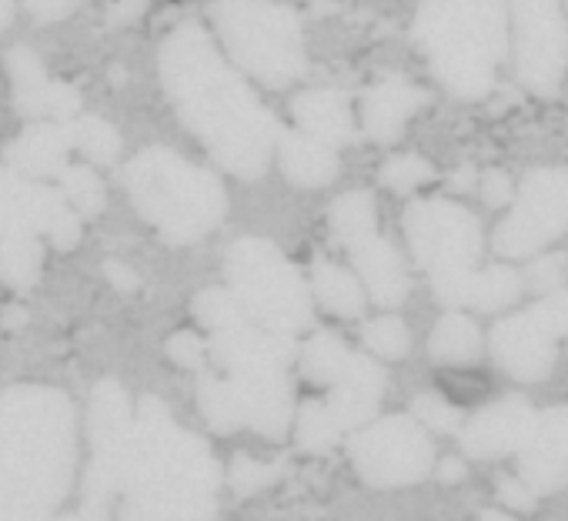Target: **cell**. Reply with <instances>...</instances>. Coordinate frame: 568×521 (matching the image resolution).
<instances>
[{
    "instance_id": "16",
    "label": "cell",
    "mask_w": 568,
    "mask_h": 521,
    "mask_svg": "<svg viewBox=\"0 0 568 521\" xmlns=\"http://www.w3.org/2000/svg\"><path fill=\"white\" fill-rule=\"evenodd\" d=\"M41 272V247L31 234H8L0 244V278L11 285H31Z\"/></svg>"
},
{
    "instance_id": "13",
    "label": "cell",
    "mask_w": 568,
    "mask_h": 521,
    "mask_svg": "<svg viewBox=\"0 0 568 521\" xmlns=\"http://www.w3.org/2000/svg\"><path fill=\"white\" fill-rule=\"evenodd\" d=\"M274 154L284 177L302 187H322L338 174V151L302 131H281Z\"/></svg>"
},
{
    "instance_id": "17",
    "label": "cell",
    "mask_w": 568,
    "mask_h": 521,
    "mask_svg": "<svg viewBox=\"0 0 568 521\" xmlns=\"http://www.w3.org/2000/svg\"><path fill=\"white\" fill-rule=\"evenodd\" d=\"M315 288H318L322 302L338 315H355L362 308V288H358L355 275H348L338 265H318Z\"/></svg>"
},
{
    "instance_id": "10",
    "label": "cell",
    "mask_w": 568,
    "mask_h": 521,
    "mask_svg": "<svg viewBox=\"0 0 568 521\" xmlns=\"http://www.w3.org/2000/svg\"><path fill=\"white\" fill-rule=\"evenodd\" d=\"M425 104H428V94L418 84L405 78H385L365 91L358 121L372 141H395Z\"/></svg>"
},
{
    "instance_id": "7",
    "label": "cell",
    "mask_w": 568,
    "mask_h": 521,
    "mask_svg": "<svg viewBox=\"0 0 568 521\" xmlns=\"http://www.w3.org/2000/svg\"><path fill=\"white\" fill-rule=\"evenodd\" d=\"M565 227H568V171L541 167L525 177L518 211L505 221L498 244L508 254H518Z\"/></svg>"
},
{
    "instance_id": "5",
    "label": "cell",
    "mask_w": 568,
    "mask_h": 521,
    "mask_svg": "<svg viewBox=\"0 0 568 521\" xmlns=\"http://www.w3.org/2000/svg\"><path fill=\"white\" fill-rule=\"evenodd\" d=\"M515 28V64L528 91L551 98L565 78L568 34L558 0H508Z\"/></svg>"
},
{
    "instance_id": "14",
    "label": "cell",
    "mask_w": 568,
    "mask_h": 521,
    "mask_svg": "<svg viewBox=\"0 0 568 521\" xmlns=\"http://www.w3.org/2000/svg\"><path fill=\"white\" fill-rule=\"evenodd\" d=\"M355 257H358V268H362L365 282L372 285V292L382 302H395V298L405 295V275H402V265H398V254L385 241H378V237L358 241Z\"/></svg>"
},
{
    "instance_id": "1",
    "label": "cell",
    "mask_w": 568,
    "mask_h": 521,
    "mask_svg": "<svg viewBox=\"0 0 568 521\" xmlns=\"http://www.w3.org/2000/svg\"><path fill=\"white\" fill-rule=\"evenodd\" d=\"M158 64L181 124L224 171L257 177L277 147L281 124L217 41L201 24H181L164 38Z\"/></svg>"
},
{
    "instance_id": "6",
    "label": "cell",
    "mask_w": 568,
    "mask_h": 521,
    "mask_svg": "<svg viewBox=\"0 0 568 521\" xmlns=\"http://www.w3.org/2000/svg\"><path fill=\"white\" fill-rule=\"evenodd\" d=\"M231 278L241 288V298H247L254 308L274 311V315H305L308 295L292 265L277 254V247L264 241H241L231 254Z\"/></svg>"
},
{
    "instance_id": "12",
    "label": "cell",
    "mask_w": 568,
    "mask_h": 521,
    "mask_svg": "<svg viewBox=\"0 0 568 521\" xmlns=\"http://www.w3.org/2000/svg\"><path fill=\"white\" fill-rule=\"evenodd\" d=\"M292 114L302 134H312L318 141H325L328 147H342L355 137V114L352 104L345 101V94L332 91V88H315V91H302L292 101Z\"/></svg>"
},
{
    "instance_id": "8",
    "label": "cell",
    "mask_w": 568,
    "mask_h": 521,
    "mask_svg": "<svg viewBox=\"0 0 568 521\" xmlns=\"http://www.w3.org/2000/svg\"><path fill=\"white\" fill-rule=\"evenodd\" d=\"M408 237L425 265L458 268L475 254L478 227L468 211L448 201H422L408 207Z\"/></svg>"
},
{
    "instance_id": "2",
    "label": "cell",
    "mask_w": 568,
    "mask_h": 521,
    "mask_svg": "<svg viewBox=\"0 0 568 521\" xmlns=\"http://www.w3.org/2000/svg\"><path fill=\"white\" fill-rule=\"evenodd\" d=\"M415 44L435 78L458 98H485L505 58L501 0H425L415 18Z\"/></svg>"
},
{
    "instance_id": "19",
    "label": "cell",
    "mask_w": 568,
    "mask_h": 521,
    "mask_svg": "<svg viewBox=\"0 0 568 521\" xmlns=\"http://www.w3.org/2000/svg\"><path fill=\"white\" fill-rule=\"evenodd\" d=\"M61 197L68 201V207H74L78 214H98L104 207V184L101 177L78 164V167H64L61 171Z\"/></svg>"
},
{
    "instance_id": "21",
    "label": "cell",
    "mask_w": 568,
    "mask_h": 521,
    "mask_svg": "<svg viewBox=\"0 0 568 521\" xmlns=\"http://www.w3.org/2000/svg\"><path fill=\"white\" fill-rule=\"evenodd\" d=\"M28 4V11L34 14V18H41V21H58V18H64V14H71L81 0H24Z\"/></svg>"
},
{
    "instance_id": "9",
    "label": "cell",
    "mask_w": 568,
    "mask_h": 521,
    "mask_svg": "<svg viewBox=\"0 0 568 521\" xmlns=\"http://www.w3.org/2000/svg\"><path fill=\"white\" fill-rule=\"evenodd\" d=\"M11 84H14V101L18 111L31 121H54L68 124L81 114V98L68 88L48 78L41 58L28 48H14L8 58Z\"/></svg>"
},
{
    "instance_id": "18",
    "label": "cell",
    "mask_w": 568,
    "mask_h": 521,
    "mask_svg": "<svg viewBox=\"0 0 568 521\" xmlns=\"http://www.w3.org/2000/svg\"><path fill=\"white\" fill-rule=\"evenodd\" d=\"M332 224H335V231L348 244H358V241L372 237V227H375V204H372V197L362 194V191L345 194L332 207Z\"/></svg>"
},
{
    "instance_id": "15",
    "label": "cell",
    "mask_w": 568,
    "mask_h": 521,
    "mask_svg": "<svg viewBox=\"0 0 568 521\" xmlns=\"http://www.w3.org/2000/svg\"><path fill=\"white\" fill-rule=\"evenodd\" d=\"M68 127V141L71 147H78L91 164H111L121 151V134L111 121L98 118V114H78L74 121L64 124Z\"/></svg>"
},
{
    "instance_id": "23",
    "label": "cell",
    "mask_w": 568,
    "mask_h": 521,
    "mask_svg": "<svg viewBox=\"0 0 568 521\" xmlns=\"http://www.w3.org/2000/svg\"><path fill=\"white\" fill-rule=\"evenodd\" d=\"M14 21V0H0V31Z\"/></svg>"
},
{
    "instance_id": "22",
    "label": "cell",
    "mask_w": 568,
    "mask_h": 521,
    "mask_svg": "<svg viewBox=\"0 0 568 521\" xmlns=\"http://www.w3.org/2000/svg\"><path fill=\"white\" fill-rule=\"evenodd\" d=\"M481 191H485L488 204H501V201H508V177L501 171H488L481 181Z\"/></svg>"
},
{
    "instance_id": "20",
    "label": "cell",
    "mask_w": 568,
    "mask_h": 521,
    "mask_svg": "<svg viewBox=\"0 0 568 521\" xmlns=\"http://www.w3.org/2000/svg\"><path fill=\"white\" fill-rule=\"evenodd\" d=\"M432 177H435L432 164L422 161V157H415V154L392 157V161L385 164V171H382V181H385L388 187H395V191H412V187H418V184H425V181H432Z\"/></svg>"
},
{
    "instance_id": "3",
    "label": "cell",
    "mask_w": 568,
    "mask_h": 521,
    "mask_svg": "<svg viewBox=\"0 0 568 521\" xmlns=\"http://www.w3.org/2000/svg\"><path fill=\"white\" fill-rule=\"evenodd\" d=\"M134 207L171 241H194L224 214L221 181L168 147H148L128 164Z\"/></svg>"
},
{
    "instance_id": "11",
    "label": "cell",
    "mask_w": 568,
    "mask_h": 521,
    "mask_svg": "<svg viewBox=\"0 0 568 521\" xmlns=\"http://www.w3.org/2000/svg\"><path fill=\"white\" fill-rule=\"evenodd\" d=\"M68 127L54 121H34L11 147H8V167L28 181L51 177L68 167Z\"/></svg>"
},
{
    "instance_id": "4",
    "label": "cell",
    "mask_w": 568,
    "mask_h": 521,
    "mask_svg": "<svg viewBox=\"0 0 568 521\" xmlns=\"http://www.w3.org/2000/svg\"><path fill=\"white\" fill-rule=\"evenodd\" d=\"M214 34L224 58L264 88H288L305 74V41L295 11L271 0H214Z\"/></svg>"
}]
</instances>
